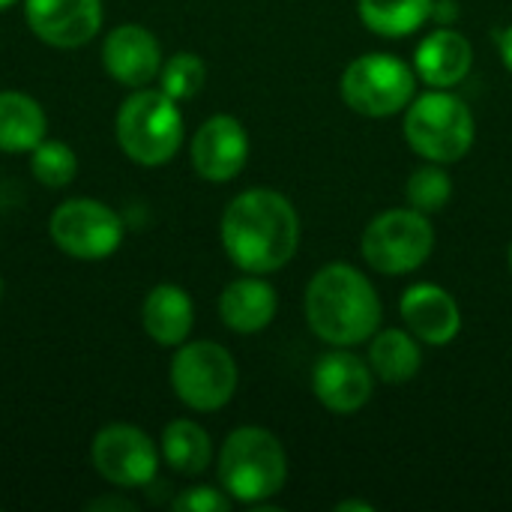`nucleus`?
I'll list each match as a JSON object with an SVG mask.
<instances>
[{
    "label": "nucleus",
    "instance_id": "f257e3e1",
    "mask_svg": "<svg viewBox=\"0 0 512 512\" xmlns=\"http://www.w3.org/2000/svg\"><path fill=\"white\" fill-rule=\"evenodd\" d=\"M222 249L243 273H276L300 246L297 207L276 189H246L222 213Z\"/></svg>",
    "mask_w": 512,
    "mask_h": 512
},
{
    "label": "nucleus",
    "instance_id": "cd10ccee",
    "mask_svg": "<svg viewBox=\"0 0 512 512\" xmlns=\"http://www.w3.org/2000/svg\"><path fill=\"white\" fill-rule=\"evenodd\" d=\"M87 510H135V504L126 501V498L111 495V498H96V501H90Z\"/></svg>",
    "mask_w": 512,
    "mask_h": 512
},
{
    "label": "nucleus",
    "instance_id": "f3484780",
    "mask_svg": "<svg viewBox=\"0 0 512 512\" xmlns=\"http://www.w3.org/2000/svg\"><path fill=\"white\" fill-rule=\"evenodd\" d=\"M276 309H279L276 288L258 273H246L228 282L225 291L219 294V318L228 330L240 336L267 330L276 318Z\"/></svg>",
    "mask_w": 512,
    "mask_h": 512
},
{
    "label": "nucleus",
    "instance_id": "7c9ffc66",
    "mask_svg": "<svg viewBox=\"0 0 512 512\" xmlns=\"http://www.w3.org/2000/svg\"><path fill=\"white\" fill-rule=\"evenodd\" d=\"M15 3H18V0H0V12L9 9V6H15Z\"/></svg>",
    "mask_w": 512,
    "mask_h": 512
},
{
    "label": "nucleus",
    "instance_id": "a878e982",
    "mask_svg": "<svg viewBox=\"0 0 512 512\" xmlns=\"http://www.w3.org/2000/svg\"><path fill=\"white\" fill-rule=\"evenodd\" d=\"M231 498L225 489H213V486H192V489H183L177 498H174V510L177 512H228L231 510Z\"/></svg>",
    "mask_w": 512,
    "mask_h": 512
},
{
    "label": "nucleus",
    "instance_id": "423d86ee",
    "mask_svg": "<svg viewBox=\"0 0 512 512\" xmlns=\"http://www.w3.org/2000/svg\"><path fill=\"white\" fill-rule=\"evenodd\" d=\"M342 99L351 111L381 120L405 111L417 96V72L396 54L372 51L354 57L339 81Z\"/></svg>",
    "mask_w": 512,
    "mask_h": 512
},
{
    "label": "nucleus",
    "instance_id": "aec40b11",
    "mask_svg": "<svg viewBox=\"0 0 512 512\" xmlns=\"http://www.w3.org/2000/svg\"><path fill=\"white\" fill-rule=\"evenodd\" d=\"M48 132L42 105L21 90H0V153H30Z\"/></svg>",
    "mask_w": 512,
    "mask_h": 512
},
{
    "label": "nucleus",
    "instance_id": "c85d7f7f",
    "mask_svg": "<svg viewBox=\"0 0 512 512\" xmlns=\"http://www.w3.org/2000/svg\"><path fill=\"white\" fill-rule=\"evenodd\" d=\"M498 48H501V60H504V66L512 72V24L501 30V36H498Z\"/></svg>",
    "mask_w": 512,
    "mask_h": 512
},
{
    "label": "nucleus",
    "instance_id": "c756f323",
    "mask_svg": "<svg viewBox=\"0 0 512 512\" xmlns=\"http://www.w3.org/2000/svg\"><path fill=\"white\" fill-rule=\"evenodd\" d=\"M336 510H339V512H348V510L372 512V510H375V507H372L369 501H342V504H336Z\"/></svg>",
    "mask_w": 512,
    "mask_h": 512
},
{
    "label": "nucleus",
    "instance_id": "2f4dec72",
    "mask_svg": "<svg viewBox=\"0 0 512 512\" xmlns=\"http://www.w3.org/2000/svg\"><path fill=\"white\" fill-rule=\"evenodd\" d=\"M510 273H512V243H510Z\"/></svg>",
    "mask_w": 512,
    "mask_h": 512
},
{
    "label": "nucleus",
    "instance_id": "a211bd4d",
    "mask_svg": "<svg viewBox=\"0 0 512 512\" xmlns=\"http://www.w3.org/2000/svg\"><path fill=\"white\" fill-rule=\"evenodd\" d=\"M141 327L162 348L183 345L195 327V303L189 291L171 282L156 285L141 303Z\"/></svg>",
    "mask_w": 512,
    "mask_h": 512
},
{
    "label": "nucleus",
    "instance_id": "473e14b6",
    "mask_svg": "<svg viewBox=\"0 0 512 512\" xmlns=\"http://www.w3.org/2000/svg\"><path fill=\"white\" fill-rule=\"evenodd\" d=\"M0 294H3V279H0Z\"/></svg>",
    "mask_w": 512,
    "mask_h": 512
},
{
    "label": "nucleus",
    "instance_id": "9d476101",
    "mask_svg": "<svg viewBox=\"0 0 512 512\" xmlns=\"http://www.w3.org/2000/svg\"><path fill=\"white\" fill-rule=\"evenodd\" d=\"M156 441L129 423H111L96 432L90 444V462L96 474L117 489H144L156 480L159 471Z\"/></svg>",
    "mask_w": 512,
    "mask_h": 512
},
{
    "label": "nucleus",
    "instance_id": "bb28decb",
    "mask_svg": "<svg viewBox=\"0 0 512 512\" xmlns=\"http://www.w3.org/2000/svg\"><path fill=\"white\" fill-rule=\"evenodd\" d=\"M432 18H435L441 27H450V24L459 18V3H456V0H435V6H432Z\"/></svg>",
    "mask_w": 512,
    "mask_h": 512
},
{
    "label": "nucleus",
    "instance_id": "4468645a",
    "mask_svg": "<svg viewBox=\"0 0 512 512\" xmlns=\"http://www.w3.org/2000/svg\"><path fill=\"white\" fill-rule=\"evenodd\" d=\"M399 315L405 327L423 345H432V348H444L462 333V309L456 297L435 282L411 285L399 300Z\"/></svg>",
    "mask_w": 512,
    "mask_h": 512
},
{
    "label": "nucleus",
    "instance_id": "b1692460",
    "mask_svg": "<svg viewBox=\"0 0 512 512\" xmlns=\"http://www.w3.org/2000/svg\"><path fill=\"white\" fill-rule=\"evenodd\" d=\"M405 198H408V207L426 216L441 213L453 198V180L447 168L441 162H426L423 168H417L405 183Z\"/></svg>",
    "mask_w": 512,
    "mask_h": 512
},
{
    "label": "nucleus",
    "instance_id": "39448f33",
    "mask_svg": "<svg viewBox=\"0 0 512 512\" xmlns=\"http://www.w3.org/2000/svg\"><path fill=\"white\" fill-rule=\"evenodd\" d=\"M405 141L426 162H459L471 153L477 138V120L465 99L453 90H435L414 96L405 108Z\"/></svg>",
    "mask_w": 512,
    "mask_h": 512
},
{
    "label": "nucleus",
    "instance_id": "f03ea898",
    "mask_svg": "<svg viewBox=\"0 0 512 512\" xmlns=\"http://www.w3.org/2000/svg\"><path fill=\"white\" fill-rule=\"evenodd\" d=\"M384 306L369 276L351 264H327L306 285V321L333 348H354L381 330Z\"/></svg>",
    "mask_w": 512,
    "mask_h": 512
},
{
    "label": "nucleus",
    "instance_id": "0eeeda50",
    "mask_svg": "<svg viewBox=\"0 0 512 512\" xmlns=\"http://www.w3.org/2000/svg\"><path fill=\"white\" fill-rule=\"evenodd\" d=\"M435 249V228L426 213L414 207H393L378 213L360 240L363 261L381 276H408L429 261Z\"/></svg>",
    "mask_w": 512,
    "mask_h": 512
},
{
    "label": "nucleus",
    "instance_id": "6e6552de",
    "mask_svg": "<svg viewBox=\"0 0 512 512\" xmlns=\"http://www.w3.org/2000/svg\"><path fill=\"white\" fill-rule=\"evenodd\" d=\"M237 381V360L225 345L210 339H186L183 345H177V354L171 360V390L186 408L198 414L225 408L237 393Z\"/></svg>",
    "mask_w": 512,
    "mask_h": 512
},
{
    "label": "nucleus",
    "instance_id": "2eb2a0df",
    "mask_svg": "<svg viewBox=\"0 0 512 512\" xmlns=\"http://www.w3.org/2000/svg\"><path fill=\"white\" fill-rule=\"evenodd\" d=\"M102 63L105 72L123 87H147L159 78L162 69V48L159 39L141 24H120L102 42Z\"/></svg>",
    "mask_w": 512,
    "mask_h": 512
},
{
    "label": "nucleus",
    "instance_id": "9b49d317",
    "mask_svg": "<svg viewBox=\"0 0 512 512\" xmlns=\"http://www.w3.org/2000/svg\"><path fill=\"white\" fill-rule=\"evenodd\" d=\"M312 393L333 414H357L375 393V372L351 348H333L312 369Z\"/></svg>",
    "mask_w": 512,
    "mask_h": 512
},
{
    "label": "nucleus",
    "instance_id": "1a4fd4ad",
    "mask_svg": "<svg viewBox=\"0 0 512 512\" xmlns=\"http://www.w3.org/2000/svg\"><path fill=\"white\" fill-rule=\"evenodd\" d=\"M54 246L78 261L111 258L123 243V219L114 207L96 198L63 201L48 222Z\"/></svg>",
    "mask_w": 512,
    "mask_h": 512
},
{
    "label": "nucleus",
    "instance_id": "4be33fe9",
    "mask_svg": "<svg viewBox=\"0 0 512 512\" xmlns=\"http://www.w3.org/2000/svg\"><path fill=\"white\" fill-rule=\"evenodd\" d=\"M435 0H357L363 27L384 39H402L432 18Z\"/></svg>",
    "mask_w": 512,
    "mask_h": 512
},
{
    "label": "nucleus",
    "instance_id": "6ab92c4d",
    "mask_svg": "<svg viewBox=\"0 0 512 512\" xmlns=\"http://www.w3.org/2000/svg\"><path fill=\"white\" fill-rule=\"evenodd\" d=\"M423 342L405 327H393V330H378L369 339V366L375 372L378 381L384 384H408L411 378H417L420 366H423Z\"/></svg>",
    "mask_w": 512,
    "mask_h": 512
},
{
    "label": "nucleus",
    "instance_id": "20e7f679",
    "mask_svg": "<svg viewBox=\"0 0 512 512\" xmlns=\"http://www.w3.org/2000/svg\"><path fill=\"white\" fill-rule=\"evenodd\" d=\"M114 135L120 150L144 168L171 162L186 138L180 102L162 87H138L114 117Z\"/></svg>",
    "mask_w": 512,
    "mask_h": 512
},
{
    "label": "nucleus",
    "instance_id": "412c9836",
    "mask_svg": "<svg viewBox=\"0 0 512 512\" xmlns=\"http://www.w3.org/2000/svg\"><path fill=\"white\" fill-rule=\"evenodd\" d=\"M159 453L165 465L183 477H198L213 462V441L207 429L195 420H171L162 429Z\"/></svg>",
    "mask_w": 512,
    "mask_h": 512
},
{
    "label": "nucleus",
    "instance_id": "f8f14e48",
    "mask_svg": "<svg viewBox=\"0 0 512 512\" xmlns=\"http://www.w3.org/2000/svg\"><path fill=\"white\" fill-rule=\"evenodd\" d=\"M189 156H192V168L198 171V177H204L210 183L234 180L249 162L246 126L231 114L207 117L192 135Z\"/></svg>",
    "mask_w": 512,
    "mask_h": 512
},
{
    "label": "nucleus",
    "instance_id": "dca6fc26",
    "mask_svg": "<svg viewBox=\"0 0 512 512\" xmlns=\"http://www.w3.org/2000/svg\"><path fill=\"white\" fill-rule=\"evenodd\" d=\"M474 66V45L456 27H438L426 33L414 54V72L426 87L453 90Z\"/></svg>",
    "mask_w": 512,
    "mask_h": 512
},
{
    "label": "nucleus",
    "instance_id": "7ed1b4c3",
    "mask_svg": "<svg viewBox=\"0 0 512 512\" xmlns=\"http://www.w3.org/2000/svg\"><path fill=\"white\" fill-rule=\"evenodd\" d=\"M219 486L231 501L264 507L288 483V456L282 441L261 426L234 429L219 450Z\"/></svg>",
    "mask_w": 512,
    "mask_h": 512
},
{
    "label": "nucleus",
    "instance_id": "5701e85b",
    "mask_svg": "<svg viewBox=\"0 0 512 512\" xmlns=\"http://www.w3.org/2000/svg\"><path fill=\"white\" fill-rule=\"evenodd\" d=\"M30 171L33 177L48 186V189H63L75 180L78 174V156L66 141L57 138H42L30 150Z\"/></svg>",
    "mask_w": 512,
    "mask_h": 512
},
{
    "label": "nucleus",
    "instance_id": "ddd939ff",
    "mask_svg": "<svg viewBox=\"0 0 512 512\" xmlns=\"http://www.w3.org/2000/svg\"><path fill=\"white\" fill-rule=\"evenodd\" d=\"M27 27L51 48H81L102 27V0H24Z\"/></svg>",
    "mask_w": 512,
    "mask_h": 512
},
{
    "label": "nucleus",
    "instance_id": "393cba45",
    "mask_svg": "<svg viewBox=\"0 0 512 512\" xmlns=\"http://www.w3.org/2000/svg\"><path fill=\"white\" fill-rule=\"evenodd\" d=\"M204 81H207V63L195 51H177L159 69V87L177 102L198 96Z\"/></svg>",
    "mask_w": 512,
    "mask_h": 512
}]
</instances>
